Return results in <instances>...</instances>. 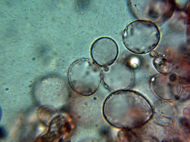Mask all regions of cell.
I'll return each instance as SVG.
<instances>
[{"mask_svg":"<svg viewBox=\"0 0 190 142\" xmlns=\"http://www.w3.org/2000/svg\"><path fill=\"white\" fill-rule=\"evenodd\" d=\"M143 97L133 91L114 92L106 99L103 106L104 115L113 126L123 129H134L142 121Z\"/></svg>","mask_w":190,"mask_h":142,"instance_id":"1","label":"cell"},{"mask_svg":"<svg viewBox=\"0 0 190 142\" xmlns=\"http://www.w3.org/2000/svg\"><path fill=\"white\" fill-rule=\"evenodd\" d=\"M69 80L73 88L79 94L88 96L94 94L100 84L102 72L91 61L79 60L74 63L69 72Z\"/></svg>","mask_w":190,"mask_h":142,"instance_id":"2","label":"cell"},{"mask_svg":"<svg viewBox=\"0 0 190 142\" xmlns=\"http://www.w3.org/2000/svg\"><path fill=\"white\" fill-rule=\"evenodd\" d=\"M102 75L106 86L115 92L129 88L133 84L135 79L134 72L131 67L120 61L114 62L104 67Z\"/></svg>","mask_w":190,"mask_h":142,"instance_id":"3","label":"cell"},{"mask_svg":"<svg viewBox=\"0 0 190 142\" xmlns=\"http://www.w3.org/2000/svg\"><path fill=\"white\" fill-rule=\"evenodd\" d=\"M146 22L137 20L128 24L124 30L122 40L125 47L135 53H145L151 50L147 45Z\"/></svg>","mask_w":190,"mask_h":142,"instance_id":"4","label":"cell"},{"mask_svg":"<svg viewBox=\"0 0 190 142\" xmlns=\"http://www.w3.org/2000/svg\"><path fill=\"white\" fill-rule=\"evenodd\" d=\"M91 54L94 61L98 65L105 67L111 64L116 59L118 48L115 41L107 37L99 38L93 44Z\"/></svg>","mask_w":190,"mask_h":142,"instance_id":"5","label":"cell"},{"mask_svg":"<svg viewBox=\"0 0 190 142\" xmlns=\"http://www.w3.org/2000/svg\"><path fill=\"white\" fill-rule=\"evenodd\" d=\"M154 64L157 70L162 73H165L169 69L167 61L163 58H156L154 61Z\"/></svg>","mask_w":190,"mask_h":142,"instance_id":"6","label":"cell"},{"mask_svg":"<svg viewBox=\"0 0 190 142\" xmlns=\"http://www.w3.org/2000/svg\"><path fill=\"white\" fill-rule=\"evenodd\" d=\"M6 135V133L5 129L2 127L0 129V138H5Z\"/></svg>","mask_w":190,"mask_h":142,"instance_id":"7","label":"cell"},{"mask_svg":"<svg viewBox=\"0 0 190 142\" xmlns=\"http://www.w3.org/2000/svg\"><path fill=\"white\" fill-rule=\"evenodd\" d=\"M181 124L183 126L186 127L188 128L189 127V124L188 121L185 119H183L180 120Z\"/></svg>","mask_w":190,"mask_h":142,"instance_id":"8","label":"cell"}]
</instances>
